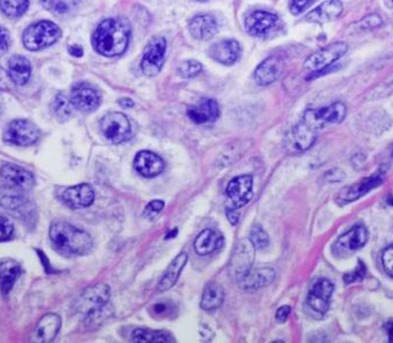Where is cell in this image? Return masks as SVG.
Wrapping results in <instances>:
<instances>
[{"label": "cell", "mask_w": 393, "mask_h": 343, "mask_svg": "<svg viewBox=\"0 0 393 343\" xmlns=\"http://www.w3.org/2000/svg\"><path fill=\"white\" fill-rule=\"evenodd\" d=\"M129 36V26L122 20H103L94 31L92 44L99 54L112 58L126 51Z\"/></svg>", "instance_id": "1"}, {"label": "cell", "mask_w": 393, "mask_h": 343, "mask_svg": "<svg viewBox=\"0 0 393 343\" xmlns=\"http://www.w3.org/2000/svg\"><path fill=\"white\" fill-rule=\"evenodd\" d=\"M50 238L55 249L66 255H87L94 245L90 234L65 221L52 224Z\"/></svg>", "instance_id": "2"}, {"label": "cell", "mask_w": 393, "mask_h": 343, "mask_svg": "<svg viewBox=\"0 0 393 343\" xmlns=\"http://www.w3.org/2000/svg\"><path fill=\"white\" fill-rule=\"evenodd\" d=\"M62 36L59 27L50 21H41L27 28L23 34V44L29 51H41L55 44Z\"/></svg>", "instance_id": "3"}, {"label": "cell", "mask_w": 393, "mask_h": 343, "mask_svg": "<svg viewBox=\"0 0 393 343\" xmlns=\"http://www.w3.org/2000/svg\"><path fill=\"white\" fill-rule=\"evenodd\" d=\"M346 116L344 103H335L319 110H308L303 116V121L313 131L319 132L327 125L338 124Z\"/></svg>", "instance_id": "4"}, {"label": "cell", "mask_w": 393, "mask_h": 343, "mask_svg": "<svg viewBox=\"0 0 393 343\" xmlns=\"http://www.w3.org/2000/svg\"><path fill=\"white\" fill-rule=\"evenodd\" d=\"M100 130L105 139L114 145L129 140L132 135L129 119L122 112H108L103 116L100 122Z\"/></svg>", "instance_id": "5"}, {"label": "cell", "mask_w": 393, "mask_h": 343, "mask_svg": "<svg viewBox=\"0 0 393 343\" xmlns=\"http://www.w3.org/2000/svg\"><path fill=\"white\" fill-rule=\"evenodd\" d=\"M346 51H348V45L345 43H334L331 45L321 48L314 54L310 55L303 64V68L305 71L310 73V75L317 74L342 58Z\"/></svg>", "instance_id": "6"}, {"label": "cell", "mask_w": 393, "mask_h": 343, "mask_svg": "<svg viewBox=\"0 0 393 343\" xmlns=\"http://www.w3.org/2000/svg\"><path fill=\"white\" fill-rule=\"evenodd\" d=\"M368 231L362 224H357L342 234L332 246V254L337 257H346L361 249L367 244Z\"/></svg>", "instance_id": "7"}, {"label": "cell", "mask_w": 393, "mask_h": 343, "mask_svg": "<svg viewBox=\"0 0 393 343\" xmlns=\"http://www.w3.org/2000/svg\"><path fill=\"white\" fill-rule=\"evenodd\" d=\"M166 39L162 37H153L148 43L144 53H143L141 67L146 76H155L162 71V64L166 55Z\"/></svg>", "instance_id": "8"}, {"label": "cell", "mask_w": 393, "mask_h": 343, "mask_svg": "<svg viewBox=\"0 0 393 343\" xmlns=\"http://www.w3.org/2000/svg\"><path fill=\"white\" fill-rule=\"evenodd\" d=\"M317 138V132L313 131L305 123H298L287 132L284 138V147L290 154H299L312 147Z\"/></svg>", "instance_id": "9"}, {"label": "cell", "mask_w": 393, "mask_h": 343, "mask_svg": "<svg viewBox=\"0 0 393 343\" xmlns=\"http://www.w3.org/2000/svg\"><path fill=\"white\" fill-rule=\"evenodd\" d=\"M37 126L27 119H15L10 122L3 132V139L17 146H29L38 140Z\"/></svg>", "instance_id": "10"}, {"label": "cell", "mask_w": 393, "mask_h": 343, "mask_svg": "<svg viewBox=\"0 0 393 343\" xmlns=\"http://www.w3.org/2000/svg\"><path fill=\"white\" fill-rule=\"evenodd\" d=\"M110 286L106 284L91 286L89 289H85L78 298V302H76V310L80 314L87 316L89 312L106 305L110 301Z\"/></svg>", "instance_id": "11"}, {"label": "cell", "mask_w": 393, "mask_h": 343, "mask_svg": "<svg viewBox=\"0 0 393 343\" xmlns=\"http://www.w3.org/2000/svg\"><path fill=\"white\" fill-rule=\"evenodd\" d=\"M334 284L326 278H319L313 282L307 296V303L316 314L324 316L328 312L331 301Z\"/></svg>", "instance_id": "12"}, {"label": "cell", "mask_w": 393, "mask_h": 343, "mask_svg": "<svg viewBox=\"0 0 393 343\" xmlns=\"http://www.w3.org/2000/svg\"><path fill=\"white\" fill-rule=\"evenodd\" d=\"M228 201L231 208H242L253 199V177L243 175L236 177L227 187Z\"/></svg>", "instance_id": "13"}, {"label": "cell", "mask_w": 393, "mask_h": 343, "mask_svg": "<svg viewBox=\"0 0 393 343\" xmlns=\"http://www.w3.org/2000/svg\"><path fill=\"white\" fill-rule=\"evenodd\" d=\"M383 183V175L380 173H374L368 178L360 180L358 183L352 184L351 187H345L337 196L338 205H348L360 199L371 192V189H376Z\"/></svg>", "instance_id": "14"}, {"label": "cell", "mask_w": 393, "mask_h": 343, "mask_svg": "<svg viewBox=\"0 0 393 343\" xmlns=\"http://www.w3.org/2000/svg\"><path fill=\"white\" fill-rule=\"evenodd\" d=\"M255 256V245L250 239H242L236 245L229 265L230 272L236 277V279L251 269Z\"/></svg>", "instance_id": "15"}, {"label": "cell", "mask_w": 393, "mask_h": 343, "mask_svg": "<svg viewBox=\"0 0 393 343\" xmlns=\"http://www.w3.org/2000/svg\"><path fill=\"white\" fill-rule=\"evenodd\" d=\"M100 101L101 98L99 92L89 84H76L71 90V105L81 112H94L99 107Z\"/></svg>", "instance_id": "16"}, {"label": "cell", "mask_w": 393, "mask_h": 343, "mask_svg": "<svg viewBox=\"0 0 393 343\" xmlns=\"http://www.w3.org/2000/svg\"><path fill=\"white\" fill-rule=\"evenodd\" d=\"M0 175L7 187L17 191H29L36 185L33 173L15 164H5L0 170Z\"/></svg>", "instance_id": "17"}, {"label": "cell", "mask_w": 393, "mask_h": 343, "mask_svg": "<svg viewBox=\"0 0 393 343\" xmlns=\"http://www.w3.org/2000/svg\"><path fill=\"white\" fill-rule=\"evenodd\" d=\"M276 273L271 268H258L248 270L242 276L237 278L238 285L244 291H257L274 282Z\"/></svg>", "instance_id": "18"}, {"label": "cell", "mask_w": 393, "mask_h": 343, "mask_svg": "<svg viewBox=\"0 0 393 343\" xmlns=\"http://www.w3.org/2000/svg\"><path fill=\"white\" fill-rule=\"evenodd\" d=\"M134 168L141 176L155 178L164 170V162L162 157L152 152L141 151L136 154Z\"/></svg>", "instance_id": "19"}, {"label": "cell", "mask_w": 393, "mask_h": 343, "mask_svg": "<svg viewBox=\"0 0 393 343\" xmlns=\"http://www.w3.org/2000/svg\"><path fill=\"white\" fill-rule=\"evenodd\" d=\"M187 114L196 124L212 123L219 119L220 107L215 100L203 98L194 106L189 107Z\"/></svg>", "instance_id": "20"}, {"label": "cell", "mask_w": 393, "mask_h": 343, "mask_svg": "<svg viewBox=\"0 0 393 343\" xmlns=\"http://www.w3.org/2000/svg\"><path fill=\"white\" fill-rule=\"evenodd\" d=\"M62 201L71 209L87 208L94 203V189L87 184L68 187L65 192L62 193Z\"/></svg>", "instance_id": "21"}, {"label": "cell", "mask_w": 393, "mask_h": 343, "mask_svg": "<svg viewBox=\"0 0 393 343\" xmlns=\"http://www.w3.org/2000/svg\"><path fill=\"white\" fill-rule=\"evenodd\" d=\"M278 22V17L275 14L255 10L246 17L245 29L250 35L262 37L271 31Z\"/></svg>", "instance_id": "22"}, {"label": "cell", "mask_w": 393, "mask_h": 343, "mask_svg": "<svg viewBox=\"0 0 393 343\" xmlns=\"http://www.w3.org/2000/svg\"><path fill=\"white\" fill-rule=\"evenodd\" d=\"M62 328V318L58 314H48L36 325L34 332V342H51Z\"/></svg>", "instance_id": "23"}, {"label": "cell", "mask_w": 393, "mask_h": 343, "mask_svg": "<svg viewBox=\"0 0 393 343\" xmlns=\"http://www.w3.org/2000/svg\"><path fill=\"white\" fill-rule=\"evenodd\" d=\"M224 245L222 233L212 228H206L200 232L194 240V250L198 255L205 256L213 254L216 250L221 249Z\"/></svg>", "instance_id": "24"}, {"label": "cell", "mask_w": 393, "mask_h": 343, "mask_svg": "<svg viewBox=\"0 0 393 343\" xmlns=\"http://www.w3.org/2000/svg\"><path fill=\"white\" fill-rule=\"evenodd\" d=\"M210 55L220 64H234L241 55V46L235 39L221 41L210 48Z\"/></svg>", "instance_id": "25"}, {"label": "cell", "mask_w": 393, "mask_h": 343, "mask_svg": "<svg viewBox=\"0 0 393 343\" xmlns=\"http://www.w3.org/2000/svg\"><path fill=\"white\" fill-rule=\"evenodd\" d=\"M343 12L341 0H327L307 14L306 21L313 23H327L337 19Z\"/></svg>", "instance_id": "26"}, {"label": "cell", "mask_w": 393, "mask_h": 343, "mask_svg": "<svg viewBox=\"0 0 393 343\" xmlns=\"http://www.w3.org/2000/svg\"><path fill=\"white\" fill-rule=\"evenodd\" d=\"M189 30L194 38L210 39L216 35V32L219 30V24L214 16L201 14L191 20Z\"/></svg>", "instance_id": "27"}, {"label": "cell", "mask_w": 393, "mask_h": 343, "mask_svg": "<svg viewBox=\"0 0 393 343\" xmlns=\"http://www.w3.org/2000/svg\"><path fill=\"white\" fill-rule=\"evenodd\" d=\"M280 73V59L271 57L262 62L255 73V80L259 85L267 87L278 80Z\"/></svg>", "instance_id": "28"}, {"label": "cell", "mask_w": 393, "mask_h": 343, "mask_svg": "<svg viewBox=\"0 0 393 343\" xmlns=\"http://www.w3.org/2000/svg\"><path fill=\"white\" fill-rule=\"evenodd\" d=\"M187 261H189V256L187 253H180L178 256L175 257L174 261L171 262V265L168 266V269L166 270V272L159 282L158 289L160 292L171 289L176 284L182 270L184 266L187 265Z\"/></svg>", "instance_id": "29"}, {"label": "cell", "mask_w": 393, "mask_h": 343, "mask_svg": "<svg viewBox=\"0 0 393 343\" xmlns=\"http://www.w3.org/2000/svg\"><path fill=\"white\" fill-rule=\"evenodd\" d=\"M21 275V266L17 261L5 260L0 263V289L7 295Z\"/></svg>", "instance_id": "30"}, {"label": "cell", "mask_w": 393, "mask_h": 343, "mask_svg": "<svg viewBox=\"0 0 393 343\" xmlns=\"http://www.w3.org/2000/svg\"><path fill=\"white\" fill-rule=\"evenodd\" d=\"M8 75L14 84L24 85L31 75L30 62L21 55H14L8 61Z\"/></svg>", "instance_id": "31"}, {"label": "cell", "mask_w": 393, "mask_h": 343, "mask_svg": "<svg viewBox=\"0 0 393 343\" xmlns=\"http://www.w3.org/2000/svg\"><path fill=\"white\" fill-rule=\"evenodd\" d=\"M224 295H226L224 294V289L221 286L214 284V282H210L203 289L200 307L203 310H206V312L215 310V309L220 308L222 305L223 301H224Z\"/></svg>", "instance_id": "32"}, {"label": "cell", "mask_w": 393, "mask_h": 343, "mask_svg": "<svg viewBox=\"0 0 393 343\" xmlns=\"http://www.w3.org/2000/svg\"><path fill=\"white\" fill-rule=\"evenodd\" d=\"M131 342L135 343H167L175 342L174 337L164 330H151L138 328L134 330Z\"/></svg>", "instance_id": "33"}, {"label": "cell", "mask_w": 393, "mask_h": 343, "mask_svg": "<svg viewBox=\"0 0 393 343\" xmlns=\"http://www.w3.org/2000/svg\"><path fill=\"white\" fill-rule=\"evenodd\" d=\"M113 314V309L108 303L103 305L101 308L96 309L94 312H89L85 316V326L91 330L99 328L100 325H103L105 321Z\"/></svg>", "instance_id": "34"}, {"label": "cell", "mask_w": 393, "mask_h": 343, "mask_svg": "<svg viewBox=\"0 0 393 343\" xmlns=\"http://www.w3.org/2000/svg\"><path fill=\"white\" fill-rule=\"evenodd\" d=\"M29 6L28 0H0V10L8 17H19L26 13Z\"/></svg>", "instance_id": "35"}, {"label": "cell", "mask_w": 393, "mask_h": 343, "mask_svg": "<svg viewBox=\"0 0 393 343\" xmlns=\"http://www.w3.org/2000/svg\"><path fill=\"white\" fill-rule=\"evenodd\" d=\"M393 94V73L390 76H387L385 80L377 84L376 87H373L367 94L368 100L382 99L384 96H390Z\"/></svg>", "instance_id": "36"}, {"label": "cell", "mask_w": 393, "mask_h": 343, "mask_svg": "<svg viewBox=\"0 0 393 343\" xmlns=\"http://www.w3.org/2000/svg\"><path fill=\"white\" fill-rule=\"evenodd\" d=\"M71 107H73V105H71V101H69L65 96L58 94L55 101H53L52 110H53L55 115L57 116L60 121H66L68 117H71Z\"/></svg>", "instance_id": "37"}, {"label": "cell", "mask_w": 393, "mask_h": 343, "mask_svg": "<svg viewBox=\"0 0 393 343\" xmlns=\"http://www.w3.org/2000/svg\"><path fill=\"white\" fill-rule=\"evenodd\" d=\"M250 240L252 241V244L255 245V247L258 248V249H264L269 245L268 234L264 231V228H260L258 225H255V226L252 228Z\"/></svg>", "instance_id": "38"}, {"label": "cell", "mask_w": 393, "mask_h": 343, "mask_svg": "<svg viewBox=\"0 0 393 343\" xmlns=\"http://www.w3.org/2000/svg\"><path fill=\"white\" fill-rule=\"evenodd\" d=\"M203 69V66L200 62L189 60V61H183L178 66V74L184 78H196Z\"/></svg>", "instance_id": "39"}, {"label": "cell", "mask_w": 393, "mask_h": 343, "mask_svg": "<svg viewBox=\"0 0 393 343\" xmlns=\"http://www.w3.org/2000/svg\"><path fill=\"white\" fill-rule=\"evenodd\" d=\"M43 5L57 13H67L69 10V3L67 0H42Z\"/></svg>", "instance_id": "40"}, {"label": "cell", "mask_w": 393, "mask_h": 343, "mask_svg": "<svg viewBox=\"0 0 393 343\" xmlns=\"http://www.w3.org/2000/svg\"><path fill=\"white\" fill-rule=\"evenodd\" d=\"M164 208V201H162V200H153V201H151V203L146 205L143 215L146 219H155V216L159 215V212H162Z\"/></svg>", "instance_id": "41"}, {"label": "cell", "mask_w": 393, "mask_h": 343, "mask_svg": "<svg viewBox=\"0 0 393 343\" xmlns=\"http://www.w3.org/2000/svg\"><path fill=\"white\" fill-rule=\"evenodd\" d=\"M13 224L10 223V219L0 216V242L10 239V237L13 235Z\"/></svg>", "instance_id": "42"}, {"label": "cell", "mask_w": 393, "mask_h": 343, "mask_svg": "<svg viewBox=\"0 0 393 343\" xmlns=\"http://www.w3.org/2000/svg\"><path fill=\"white\" fill-rule=\"evenodd\" d=\"M382 265L384 271L393 278V245L389 246L382 254Z\"/></svg>", "instance_id": "43"}, {"label": "cell", "mask_w": 393, "mask_h": 343, "mask_svg": "<svg viewBox=\"0 0 393 343\" xmlns=\"http://www.w3.org/2000/svg\"><path fill=\"white\" fill-rule=\"evenodd\" d=\"M364 276H366V266L362 262H359V266H357V269L352 273H348V275H345L344 282L345 284H352V282H360V280L364 279Z\"/></svg>", "instance_id": "44"}, {"label": "cell", "mask_w": 393, "mask_h": 343, "mask_svg": "<svg viewBox=\"0 0 393 343\" xmlns=\"http://www.w3.org/2000/svg\"><path fill=\"white\" fill-rule=\"evenodd\" d=\"M359 24L362 26V29H371V28H377L382 24V20L378 15H369L366 19L362 20Z\"/></svg>", "instance_id": "45"}, {"label": "cell", "mask_w": 393, "mask_h": 343, "mask_svg": "<svg viewBox=\"0 0 393 343\" xmlns=\"http://www.w3.org/2000/svg\"><path fill=\"white\" fill-rule=\"evenodd\" d=\"M10 32L7 31L3 27H0V55L6 53L10 48Z\"/></svg>", "instance_id": "46"}, {"label": "cell", "mask_w": 393, "mask_h": 343, "mask_svg": "<svg viewBox=\"0 0 393 343\" xmlns=\"http://www.w3.org/2000/svg\"><path fill=\"white\" fill-rule=\"evenodd\" d=\"M314 0H291V12L294 14L301 13Z\"/></svg>", "instance_id": "47"}, {"label": "cell", "mask_w": 393, "mask_h": 343, "mask_svg": "<svg viewBox=\"0 0 393 343\" xmlns=\"http://www.w3.org/2000/svg\"><path fill=\"white\" fill-rule=\"evenodd\" d=\"M169 303H155L153 305V314H158L160 317H167L171 312V305Z\"/></svg>", "instance_id": "48"}, {"label": "cell", "mask_w": 393, "mask_h": 343, "mask_svg": "<svg viewBox=\"0 0 393 343\" xmlns=\"http://www.w3.org/2000/svg\"><path fill=\"white\" fill-rule=\"evenodd\" d=\"M12 83H13V82L10 80L8 71L6 73V71H3V68L0 67V89L8 90V89H10V84Z\"/></svg>", "instance_id": "49"}, {"label": "cell", "mask_w": 393, "mask_h": 343, "mask_svg": "<svg viewBox=\"0 0 393 343\" xmlns=\"http://www.w3.org/2000/svg\"><path fill=\"white\" fill-rule=\"evenodd\" d=\"M290 312L291 308L289 305H284L282 308L278 309V312H276V321L280 323V324H283V323L287 321Z\"/></svg>", "instance_id": "50"}, {"label": "cell", "mask_w": 393, "mask_h": 343, "mask_svg": "<svg viewBox=\"0 0 393 343\" xmlns=\"http://www.w3.org/2000/svg\"><path fill=\"white\" fill-rule=\"evenodd\" d=\"M227 219H229L232 225H236L238 223L239 214L236 212L235 208H227Z\"/></svg>", "instance_id": "51"}, {"label": "cell", "mask_w": 393, "mask_h": 343, "mask_svg": "<svg viewBox=\"0 0 393 343\" xmlns=\"http://www.w3.org/2000/svg\"><path fill=\"white\" fill-rule=\"evenodd\" d=\"M385 330H387V337H389V342H393V319L387 321L385 324Z\"/></svg>", "instance_id": "52"}, {"label": "cell", "mask_w": 393, "mask_h": 343, "mask_svg": "<svg viewBox=\"0 0 393 343\" xmlns=\"http://www.w3.org/2000/svg\"><path fill=\"white\" fill-rule=\"evenodd\" d=\"M69 53L74 57H82L83 55V48L81 46H71L69 48Z\"/></svg>", "instance_id": "53"}, {"label": "cell", "mask_w": 393, "mask_h": 343, "mask_svg": "<svg viewBox=\"0 0 393 343\" xmlns=\"http://www.w3.org/2000/svg\"><path fill=\"white\" fill-rule=\"evenodd\" d=\"M120 105L123 107V108H131L134 106V103L132 100L130 99H122L120 100Z\"/></svg>", "instance_id": "54"}, {"label": "cell", "mask_w": 393, "mask_h": 343, "mask_svg": "<svg viewBox=\"0 0 393 343\" xmlns=\"http://www.w3.org/2000/svg\"><path fill=\"white\" fill-rule=\"evenodd\" d=\"M387 203L390 205H393V196H390L387 198Z\"/></svg>", "instance_id": "55"}]
</instances>
